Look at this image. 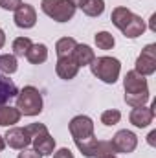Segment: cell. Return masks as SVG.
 Segmentation results:
<instances>
[{
  "label": "cell",
  "instance_id": "cell-1",
  "mask_svg": "<svg viewBox=\"0 0 156 158\" xmlns=\"http://www.w3.org/2000/svg\"><path fill=\"white\" fill-rule=\"evenodd\" d=\"M123 88H125V103L134 107H142L149 101V85L147 79L140 76L138 72L130 70L123 79Z\"/></svg>",
  "mask_w": 156,
  "mask_h": 158
},
{
  "label": "cell",
  "instance_id": "cell-2",
  "mask_svg": "<svg viewBox=\"0 0 156 158\" xmlns=\"http://www.w3.org/2000/svg\"><path fill=\"white\" fill-rule=\"evenodd\" d=\"M90 70H92V74L96 77L101 79L103 83L114 85L117 81V77H119V72H121V63L117 61L116 57L103 55V57H96L90 63Z\"/></svg>",
  "mask_w": 156,
  "mask_h": 158
},
{
  "label": "cell",
  "instance_id": "cell-3",
  "mask_svg": "<svg viewBox=\"0 0 156 158\" xmlns=\"http://www.w3.org/2000/svg\"><path fill=\"white\" fill-rule=\"evenodd\" d=\"M17 109L24 116H39L42 112V96L40 92L28 85L17 94Z\"/></svg>",
  "mask_w": 156,
  "mask_h": 158
},
{
  "label": "cell",
  "instance_id": "cell-4",
  "mask_svg": "<svg viewBox=\"0 0 156 158\" xmlns=\"http://www.w3.org/2000/svg\"><path fill=\"white\" fill-rule=\"evenodd\" d=\"M40 9L55 22H68L76 15V7L68 0H42Z\"/></svg>",
  "mask_w": 156,
  "mask_h": 158
},
{
  "label": "cell",
  "instance_id": "cell-5",
  "mask_svg": "<svg viewBox=\"0 0 156 158\" xmlns=\"http://www.w3.org/2000/svg\"><path fill=\"white\" fill-rule=\"evenodd\" d=\"M134 72H138V74L143 76V77L153 76L156 72V44H147V46L142 50V53H140L138 59H136Z\"/></svg>",
  "mask_w": 156,
  "mask_h": 158
},
{
  "label": "cell",
  "instance_id": "cell-6",
  "mask_svg": "<svg viewBox=\"0 0 156 158\" xmlns=\"http://www.w3.org/2000/svg\"><path fill=\"white\" fill-rule=\"evenodd\" d=\"M68 129H70V134H72V138H74L76 143L90 138V136H94V121H92V118H88L84 114L72 118Z\"/></svg>",
  "mask_w": 156,
  "mask_h": 158
},
{
  "label": "cell",
  "instance_id": "cell-7",
  "mask_svg": "<svg viewBox=\"0 0 156 158\" xmlns=\"http://www.w3.org/2000/svg\"><path fill=\"white\" fill-rule=\"evenodd\" d=\"M110 143H112L114 153L129 155V153H132V151L138 147V136H136L132 131L123 129V131H117L116 134H114V138H112Z\"/></svg>",
  "mask_w": 156,
  "mask_h": 158
},
{
  "label": "cell",
  "instance_id": "cell-8",
  "mask_svg": "<svg viewBox=\"0 0 156 158\" xmlns=\"http://www.w3.org/2000/svg\"><path fill=\"white\" fill-rule=\"evenodd\" d=\"M6 145H9L11 149H26L30 143H31V136L28 134L26 127H13V129H7L6 136Z\"/></svg>",
  "mask_w": 156,
  "mask_h": 158
},
{
  "label": "cell",
  "instance_id": "cell-9",
  "mask_svg": "<svg viewBox=\"0 0 156 158\" xmlns=\"http://www.w3.org/2000/svg\"><path fill=\"white\" fill-rule=\"evenodd\" d=\"M129 119H130V123H132L134 127H138V129L149 127V125L153 123V119H154V105H151V107H145V105L134 107V109L130 110V114H129Z\"/></svg>",
  "mask_w": 156,
  "mask_h": 158
},
{
  "label": "cell",
  "instance_id": "cell-10",
  "mask_svg": "<svg viewBox=\"0 0 156 158\" xmlns=\"http://www.w3.org/2000/svg\"><path fill=\"white\" fill-rule=\"evenodd\" d=\"M15 24L18 26V28H22V30H30V28H33L35 26V22H37V11H35V7L33 6H30V4H20V7L15 11Z\"/></svg>",
  "mask_w": 156,
  "mask_h": 158
},
{
  "label": "cell",
  "instance_id": "cell-11",
  "mask_svg": "<svg viewBox=\"0 0 156 158\" xmlns=\"http://www.w3.org/2000/svg\"><path fill=\"white\" fill-rule=\"evenodd\" d=\"M55 72H57V76L61 79L70 81V79H74L77 76L79 66L76 64V61L72 59V55H68V57H59V59H57V64H55Z\"/></svg>",
  "mask_w": 156,
  "mask_h": 158
},
{
  "label": "cell",
  "instance_id": "cell-12",
  "mask_svg": "<svg viewBox=\"0 0 156 158\" xmlns=\"http://www.w3.org/2000/svg\"><path fill=\"white\" fill-rule=\"evenodd\" d=\"M31 143H33V149L39 153L40 156H50L55 151V138L50 132H44L40 136H35L31 140Z\"/></svg>",
  "mask_w": 156,
  "mask_h": 158
},
{
  "label": "cell",
  "instance_id": "cell-13",
  "mask_svg": "<svg viewBox=\"0 0 156 158\" xmlns=\"http://www.w3.org/2000/svg\"><path fill=\"white\" fill-rule=\"evenodd\" d=\"M72 59L76 61V64L79 68L81 66H90V63L96 59V53L88 44H77L76 50L72 52Z\"/></svg>",
  "mask_w": 156,
  "mask_h": 158
},
{
  "label": "cell",
  "instance_id": "cell-14",
  "mask_svg": "<svg viewBox=\"0 0 156 158\" xmlns=\"http://www.w3.org/2000/svg\"><path fill=\"white\" fill-rule=\"evenodd\" d=\"M143 31H145V20H143L140 15H136V13H134V17L130 19V22L121 30V33H123L127 39H138L140 35H143Z\"/></svg>",
  "mask_w": 156,
  "mask_h": 158
},
{
  "label": "cell",
  "instance_id": "cell-15",
  "mask_svg": "<svg viewBox=\"0 0 156 158\" xmlns=\"http://www.w3.org/2000/svg\"><path fill=\"white\" fill-rule=\"evenodd\" d=\"M134 17V13L129 9V7H123V6H117L112 9V15H110V20H112V24L116 26L117 30L121 31L129 22H130V19Z\"/></svg>",
  "mask_w": 156,
  "mask_h": 158
},
{
  "label": "cell",
  "instance_id": "cell-16",
  "mask_svg": "<svg viewBox=\"0 0 156 158\" xmlns=\"http://www.w3.org/2000/svg\"><path fill=\"white\" fill-rule=\"evenodd\" d=\"M20 112L17 107L9 105H0V127H13L15 123L20 121Z\"/></svg>",
  "mask_w": 156,
  "mask_h": 158
},
{
  "label": "cell",
  "instance_id": "cell-17",
  "mask_svg": "<svg viewBox=\"0 0 156 158\" xmlns=\"http://www.w3.org/2000/svg\"><path fill=\"white\" fill-rule=\"evenodd\" d=\"M17 94H18L17 85L0 76V105H6L11 98H17Z\"/></svg>",
  "mask_w": 156,
  "mask_h": 158
},
{
  "label": "cell",
  "instance_id": "cell-18",
  "mask_svg": "<svg viewBox=\"0 0 156 158\" xmlns=\"http://www.w3.org/2000/svg\"><path fill=\"white\" fill-rule=\"evenodd\" d=\"M24 57L31 64H42L48 59V48H46V44H31V48L28 50V53Z\"/></svg>",
  "mask_w": 156,
  "mask_h": 158
},
{
  "label": "cell",
  "instance_id": "cell-19",
  "mask_svg": "<svg viewBox=\"0 0 156 158\" xmlns=\"http://www.w3.org/2000/svg\"><path fill=\"white\" fill-rule=\"evenodd\" d=\"M76 46H77L76 39L63 37V39H59L55 42V53H57V57H68V55H72V52L76 50Z\"/></svg>",
  "mask_w": 156,
  "mask_h": 158
},
{
  "label": "cell",
  "instance_id": "cell-20",
  "mask_svg": "<svg viewBox=\"0 0 156 158\" xmlns=\"http://www.w3.org/2000/svg\"><path fill=\"white\" fill-rule=\"evenodd\" d=\"M81 9L86 17H99L105 11V0H84Z\"/></svg>",
  "mask_w": 156,
  "mask_h": 158
},
{
  "label": "cell",
  "instance_id": "cell-21",
  "mask_svg": "<svg viewBox=\"0 0 156 158\" xmlns=\"http://www.w3.org/2000/svg\"><path fill=\"white\" fill-rule=\"evenodd\" d=\"M18 68V63H17V57L15 55H9V53H4L0 55V72L6 74V76H11L15 74Z\"/></svg>",
  "mask_w": 156,
  "mask_h": 158
},
{
  "label": "cell",
  "instance_id": "cell-22",
  "mask_svg": "<svg viewBox=\"0 0 156 158\" xmlns=\"http://www.w3.org/2000/svg\"><path fill=\"white\" fill-rule=\"evenodd\" d=\"M76 145H77V149L81 151V155H83V156L94 158V156H96L97 138H96V136H90V138H86V140H83V142H77Z\"/></svg>",
  "mask_w": 156,
  "mask_h": 158
},
{
  "label": "cell",
  "instance_id": "cell-23",
  "mask_svg": "<svg viewBox=\"0 0 156 158\" xmlns=\"http://www.w3.org/2000/svg\"><path fill=\"white\" fill-rule=\"evenodd\" d=\"M31 39H28V37H17V39L13 40V44H11V48H13V55L15 57H24L26 53H28V50L31 48Z\"/></svg>",
  "mask_w": 156,
  "mask_h": 158
},
{
  "label": "cell",
  "instance_id": "cell-24",
  "mask_svg": "<svg viewBox=\"0 0 156 158\" xmlns=\"http://www.w3.org/2000/svg\"><path fill=\"white\" fill-rule=\"evenodd\" d=\"M96 44L99 50H112L116 44V39L109 31H99V33H96Z\"/></svg>",
  "mask_w": 156,
  "mask_h": 158
},
{
  "label": "cell",
  "instance_id": "cell-25",
  "mask_svg": "<svg viewBox=\"0 0 156 158\" xmlns=\"http://www.w3.org/2000/svg\"><path fill=\"white\" fill-rule=\"evenodd\" d=\"M121 119V112L117 109H109L101 114V123L107 125V127H112V125H117Z\"/></svg>",
  "mask_w": 156,
  "mask_h": 158
},
{
  "label": "cell",
  "instance_id": "cell-26",
  "mask_svg": "<svg viewBox=\"0 0 156 158\" xmlns=\"http://www.w3.org/2000/svg\"><path fill=\"white\" fill-rule=\"evenodd\" d=\"M110 155H116L114 149H112V143L110 142H105V140H97V145H96V156L94 158H107Z\"/></svg>",
  "mask_w": 156,
  "mask_h": 158
},
{
  "label": "cell",
  "instance_id": "cell-27",
  "mask_svg": "<svg viewBox=\"0 0 156 158\" xmlns=\"http://www.w3.org/2000/svg\"><path fill=\"white\" fill-rule=\"evenodd\" d=\"M26 131H28V134H30L31 140H33L35 136H40V134L48 132V127H46L44 123H30V125L26 127Z\"/></svg>",
  "mask_w": 156,
  "mask_h": 158
},
{
  "label": "cell",
  "instance_id": "cell-28",
  "mask_svg": "<svg viewBox=\"0 0 156 158\" xmlns=\"http://www.w3.org/2000/svg\"><path fill=\"white\" fill-rule=\"evenodd\" d=\"M22 0H0V7L6 11H17L20 7Z\"/></svg>",
  "mask_w": 156,
  "mask_h": 158
},
{
  "label": "cell",
  "instance_id": "cell-29",
  "mask_svg": "<svg viewBox=\"0 0 156 158\" xmlns=\"http://www.w3.org/2000/svg\"><path fill=\"white\" fill-rule=\"evenodd\" d=\"M17 158H42V156H40L35 149H22V153H18Z\"/></svg>",
  "mask_w": 156,
  "mask_h": 158
},
{
  "label": "cell",
  "instance_id": "cell-30",
  "mask_svg": "<svg viewBox=\"0 0 156 158\" xmlns=\"http://www.w3.org/2000/svg\"><path fill=\"white\" fill-rule=\"evenodd\" d=\"M53 158H74V155H72V151H70V149L63 147V149L55 151V155H53Z\"/></svg>",
  "mask_w": 156,
  "mask_h": 158
},
{
  "label": "cell",
  "instance_id": "cell-31",
  "mask_svg": "<svg viewBox=\"0 0 156 158\" xmlns=\"http://www.w3.org/2000/svg\"><path fill=\"white\" fill-rule=\"evenodd\" d=\"M156 131H151V132H149V136H147V143H149V145H156Z\"/></svg>",
  "mask_w": 156,
  "mask_h": 158
},
{
  "label": "cell",
  "instance_id": "cell-32",
  "mask_svg": "<svg viewBox=\"0 0 156 158\" xmlns=\"http://www.w3.org/2000/svg\"><path fill=\"white\" fill-rule=\"evenodd\" d=\"M4 44H6V33H4V30L0 28V50L4 48Z\"/></svg>",
  "mask_w": 156,
  "mask_h": 158
},
{
  "label": "cell",
  "instance_id": "cell-33",
  "mask_svg": "<svg viewBox=\"0 0 156 158\" xmlns=\"http://www.w3.org/2000/svg\"><path fill=\"white\" fill-rule=\"evenodd\" d=\"M68 2H70L74 7H81V6L84 4V0H68Z\"/></svg>",
  "mask_w": 156,
  "mask_h": 158
},
{
  "label": "cell",
  "instance_id": "cell-34",
  "mask_svg": "<svg viewBox=\"0 0 156 158\" xmlns=\"http://www.w3.org/2000/svg\"><path fill=\"white\" fill-rule=\"evenodd\" d=\"M4 147H6V140L4 136H0V151H4Z\"/></svg>",
  "mask_w": 156,
  "mask_h": 158
},
{
  "label": "cell",
  "instance_id": "cell-35",
  "mask_svg": "<svg viewBox=\"0 0 156 158\" xmlns=\"http://www.w3.org/2000/svg\"><path fill=\"white\" fill-rule=\"evenodd\" d=\"M154 20H156V15H153V17H151V30H153V31L156 30L154 28Z\"/></svg>",
  "mask_w": 156,
  "mask_h": 158
},
{
  "label": "cell",
  "instance_id": "cell-36",
  "mask_svg": "<svg viewBox=\"0 0 156 158\" xmlns=\"http://www.w3.org/2000/svg\"><path fill=\"white\" fill-rule=\"evenodd\" d=\"M107 158H117L116 155H110V156H107Z\"/></svg>",
  "mask_w": 156,
  "mask_h": 158
}]
</instances>
